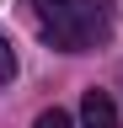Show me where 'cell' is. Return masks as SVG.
<instances>
[{"label": "cell", "mask_w": 123, "mask_h": 128, "mask_svg": "<svg viewBox=\"0 0 123 128\" xmlns=\"http://www.w3.org/2000/svg\"><path fill=\"white\" fill-rule=\"evenodd\" d=\"M43 38L64 54H91L112 38V6L107 0H32Z\"/></svg>", "instance_id": "6da1fadb"}, {"label": "cell", "mask_w": 123, "mask_h": 128, "mask_svg": "<svg viewBox=\"0 0 123 128\" xmlns=\"http://www.w3.org/2000/svg\"><path fill=\"white\" fill-rule=\"evenodd\" d=\"M16 75V48H11V38L0 32V80H11Z\"/></svg>", "instance_id": "3957f363"}, {"label": "cell", "mask_w": 123, "mask_h": 128, "mask_svg": "<svg viewBox=\"0 0 123 128\" xmlns=\"http://www.w3.org/2000/svg\"><path fill=\"white\" fill-rule=\"evenodd\" d=\"M32 128H75V123H70V112L48 107V112H38V123H32Z\"/></svg>", "instance_id": "277c9868"}, {"label": "cell", "mask_w": 123, "mask_h": 128, "mask_svg": "<svg viewBox=\"0 0 123 128\" xmlns=\"http://www.w3.org/2000/svg\"><path fill=\"white\" fill-rule=\"evenodd\" d=\"M80 123L86 128H123V118H118V107H112L107 91H86L80 96Z\"/></svg>", "instance_id": "7a4b0ae2"}]
</instances>
